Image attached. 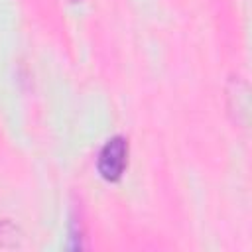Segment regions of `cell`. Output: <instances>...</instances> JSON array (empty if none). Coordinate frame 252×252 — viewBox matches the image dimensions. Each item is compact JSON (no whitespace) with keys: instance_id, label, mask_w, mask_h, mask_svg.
Instances as JSON below:
<instances>
[{"instance_id":"obj_1","label":"cell","mask_w":252,"mask_h":252,"mask_svg":"<svg viewBox=\"0 0 252 252\" xmlns=\"http://www.w3.org/2000/svg\"><path fill=\"white\" fill-rule=\"evenodd\" d=\"M128 165V140L112 136L98 154V173L106 181H118Z\"/></svg>"},{"instance_id":"obj_2","label":"cell","mask_w":252,"mask_h":252,"mask_svg":"<svg viewBox=\"0 0 252 252\" xmlns=\"http://www.w3.org/2000/svg\"><path fill=\"white\" fill-rule=\"evenodd\" d=\"M22 238L20 228L10 222V220H0V248H10V246H18Z\"/></svg>"}]
</instances>
